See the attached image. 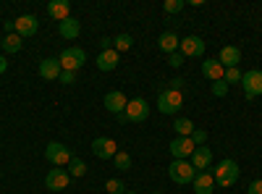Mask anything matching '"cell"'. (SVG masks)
<instances>
[{"label": "cell", "mask_w": 262, "mask_h": 194, "mask_svg": "<svg viewBox=\"0 0 262 194\" xmlns=\"http://www.w3.org/2000/svg\"><path fill=\"white\" fill-rule=\"evenodd\" d=\"M69 170H63V168H50L48 170V176H45V186L50 191H63V189H69Z\"/></svg>", "instance_id": "9c48e42d"}, {"label": "cell", "mask_w": 262, "mask_h": 194, "mask_svg": "<svg viewBox=\"0 0 262 194\" xmlns=\"http://www.w3.org/2000/svg\"><path fill=\"white\" fill-rule=\"evenodd\" d=\"M0 50H3V37H0Z\"/></svg>", "instance_id": "f35d334b"}, {"label": "cell", "mask_w": 262, "mask_h": 194, "mask_svg": "<svg viewBox=\"0 0 262 194\" xmlns=\"http://www.w3.org/2000/svg\"><path fill=\"white\" fill-rule=\"evenodd\" d=\"M37 29H39V21H37V16H32V13L18 16V18L13 21V32H16L18 37H32V34H37Z\"/></svg>", "instance_id": "7c38bea8"}, {"label": "cell", "mask_w": 262, "mask_h": 194, "mask_svg": "<svg viewBox=\"0 0 262 194\" xmlns=\"http://www.w3.org/2000/svg\"><path fill=\"white\" fill-rule=\"evenodd\" d=\"M126 194H139V191H126Z\"/></svg>", "instance_id": "ab89813d"}, {"label": "cell", "mask_w": 262, "mask_h": 194, "mask_svg": "<svg viewBox=\"0 0 262 194\" xmlns=\"http://www.w3.org/2000/svg\"><path fill=\"white\" fill-rule=\"evenodd\" d=\"M149 118V102L144 97H134V100H128L126 105V111L118 116L121 123H144Z\"/></svg>", "instance_id": "6da1fadb"}, {"label": "cell", "mask_w": 262, "mask_h": 194, "mask_svg": "<svg viewBox=\"0 0 262 194\" xmlns=\"http://www.w3.org/2000/svg\"><path fill=\"white\" fill-rule=\"evenodd\" d=\"M100 48H102V50H111V48H113V39H111V37H102V39H100Z\"/></svg>", "instance_id": "8d00e7d4"}, {"label": "cell", "mask_w": 262, "mask_h": 194, "mask_svg": "<svg viewBox=\"0 0 262 194\" xmlns=\"http://www.w3.org/2000/svg\"><path fill=\"white\" fill-rule=\"evenodd\" d=\"M184 6H186V0H165L163 11L165 13H179V11H184Z\"/></svg>", "instance_id": "f1b7e54d"}, {"label": "cell", "mask_w": 262, "mask_h": 194, "mask_svg": "<svg viewBox=\"0 0 262 194\" xmlns=\"http://www.w3.org/2000/svg\"><path fill=\"white\" fill-rule=\"evenodd\" d=\"M191 142H194L196 147H205V142H207V132H205V128H194Z\"/></svg>", "instance_id": "4dcf8cb0"}, {"label": "cell", "mask_w": 262, "mask_h": 194, "mask_svg": "<svg viewBox=\"0 0 262 194\" xmlns=\"http://www.w3.org/2000/svg\"><path fill=\"white\" fill-rule=\"evenodd\" d=\"M58 81H60V84H74V81H76V74H74V71H63V74L58 76Z\"/></svg>", "instance_id": "836d02e7"}, {"label": "cell", "mask_w": 262, "mask_h": 194, "mask_svg": "<svg viewBox=\"0 0 262 194\" xmlns=\"http://www.w3.org/2000/svg\"><path fill=\"white\" fill-rule=\"evenodd\" d=\"M45 158H48V163H53L55 168H60V165H69V163L74 160L71 149L66 147V144H60V142H50V144L45 147Z\"/></svg>", "instance_id": "8992f818"}, {"label": "cell", "mask_w": 262, "mask_h": 194, "mask_svg": "<svg viewBox=\"0 0 262 194\" xmlns=\"http://www.w3.org/2000/svg\"><path fill=\"white\" fill-rule=\"evenodd\" d=\"M126 105H128V97H126L121 90H113V92L105 95V107H107L113 116H121V113L126 111Z\"/></svg>", "instance_id": "4fadbf2b"}, {"label": "cell", "mask_w": 262, "mask_h": 194, "mask_svg": "<svg viewBox=\"0 0 262 194\" xmlns=\"http://www.w3.org/2000/svg\"><path fill=\"white\" fill-rule=\"evenodd\" d=\"M48 16L50 18H55L58 24L60 21H66L71 16V6H69V0H50L48 3Z\"/></svg>", "instance_id": "e0dca14e"}, {"label": "cell", "mask_w": 262, "mask_h": 194, "mask_svg": "<svg viewBox=\"0 0 262 194\" xmlns=\"http://www.w3.org/2000/svg\"><path fill=\"white\" fill-rule=\"evenodd\" d=\"M184 84H186V81L179 76V79H173V81H170V90H179V92H181V90H184Z\"/></svg>", "instance_id": "d590c367"}, {"label": "cell", "mask_w": 262, "mask_h": 194, "mask_svg": "<svg viewBox=\"0 0 262 194\" xmlns=\"http://www.w3.org/2000/svg\"><path fill=\"white\" fill-rule=\"evenodd\" d=\"M184 107V95L179 92V90H163L160 95H158V111L163 113V116H173V113H179Z\"/></svg>", "instance_id": "3957f363"}, {"label": "cell", "mask_w": 262, "mask_h": 194, "mask_svg": "<svg viewBox=\"0 0 262 194\" xmlns=\"http://www.w3.org/2000/svg\"><path fill=\"white\" fill-rule=\"evenodd\" d=\"M6 69H8V63H6V58H3V55H0V74H3Z\"/></svg>", "instance_id": "74e56055"}, {"label": "cell", "mask_w": 262, "mask_h": 194, "mask_svg": "<svg viewBox=\"0 0 262 194\" xmlns=\"http://www.w3.org/2000/svg\"><path fill=\"white\" fill-rule=\"evenodd\" d=\"M238 176H242V170H238L236 160H221L215 165V174H212L215 186H223V189H231L238 181Z\"/></svg>", "instance_id": "7a4b0ae2"}, {"label": "cell", "mask_w": 262, "mask_h": 194, "mask_svg": "<svg viewBox=\"0 0 262 194\" xmlns=\"http://www.w3.org/2000/svg\"><path fill=\"white\" fill-rule=\"evenodd\" d=\"M223 81L226 84H242V71H238V69H226Z\"/></svg>", "instance_id": "f546056e"}, {"label": "cell", "mask_w": 262, "mask_h": 194, "mask_svg": "<svg viewBox=\"0 0 262 194\" xmlns=\"http://www.w3.org/2000/svg\"><path fill=\"white\" fill-rule=\"evenodd\" d=\"M84 174H86V163L79 160V158H74V160L69 163V176H71V179H81Z\"/></svg>", "instance_id": "4316f807"}, {"label": "cell", "mask_w": 262, "mask_h": 194, "mask_svg": "<svg viewBox=\"0 0 262 194\" xmlns=\"http://www.w3.org/2000/svg\"><path fill=\"white\" fill-rule=\"evenodd\" d=\"M179 53H181L184 58H200V55L205 53V42H202V37H196V34L184 37V39H181V45H179Z\"/></svg>", "instance_id": "8fae6325"}, {"label": "cell", "mask_w": 262, "mask_h": 194, "mask_svg": "<svg viewBox=\"0 0 262 194\" xmlns=\"http://www.w3.org/2000/svg\"><path fill=\"white\" fill-rule=\"evenodd\" d=\"M212 95L215 97H226L228 95V84L226 81H212Z\"/></svg>", "instance_id": "1f68e13d"}, {"label": "cell", "mask_w": 262, "mask_h": 194, "mask_svg": "<svg viewBox=\"0 0 262 194\" xmlns=\"http://www.w3.org/2000/svg\"><path fill=\"white\" fill-rule=\"evenodd\" d=\"M191 184H194V194H212L215 191V179L210 170H196Z\"/></svg>", "instance_id": "5bb4252c"}, {"label": "cell", "mask_w": 262, "mask_h": 194, "mask_svg": "<svg viewBox=\"0 0 262 194\" xmlns=\"http://www.w3.org/2000/svg\"><path fill=\"white\" fill-rule=\"evenodd\" d=\"M131 45H134L131 34H118V37H113V50H116V53H126V50H131Z\"/></svg>", "instance_id": "d4e9b609"}, {"label": "cell", "mask_w": 262, "mask_h": 194, "mask_svg": "<svg viewBox=\"0 0 262 194\" xmlns=\"http://www.w3.org/2000/svg\"><path fill=\"white\" fill-rule=\"evenodd\" d=\"M92 153H95L100 160H111V158H116V153H118V144H116L111 137H97V139L92 142Z\"/></svg>", "instance_id": "30bf717a"}, {"label": "cell", "mask_w": 262, "mask_h": 194, "mask_svg": "<svg viewBox=\"0 0 262 194\" xmlns=\"http://www.w3.org/2000/svg\"><path fill=\"white\" fill-rule=\"evenodd\" d=\"M242 87H244V97L247 100H254L262 95V71L252 69L247 74H242Z\"/></svg>", "instance_id": "52a82bcc"}, {"label": "cell", "mask_w": 262, "mask_h": 194, "mask_svg": "<svg viewBox=\"0 0 262 194\" xmlns=\"http://www.w3.org/2000/svg\"><path fill=\"white\" fill-rule=\"evenodd\" d=\"M191 165H194V170H207L212 165V149L210 147H194Z\"/></svg>", "instance_id": "2e32d148"}, {"label": "cell", "mask_w": 262, "mask_h": 194, "mask_svg": "<svg viewBox=\"0 0 262 194\" xmlns=\"http://www.w3.org/2000/svg\"><path fill=\"white\" fill-rule=\"evenodd\" d=\"M173 128H176L179 137H191V134H194V121H189V118H176V121H173Z\"/></svg>", "instance_id": "cb8c5ba5"}, {"label": "cell", "mask_w": 262, "mask_h": 194, "mask_svg": "<svg viewBox=\"0 0 262 194\" xmlns=\"http://www.w3.org/2000/svg\"><path fill=\"white\" fill-rule=\"evenodd\" d=\"M179 45H181V39L176 37V32H163L160 37H158V48L163 50V53H179Z\"/></svg>", "instance_id": "44dd1931"}, {"label": "cell", "mask_w": 262, "mask_h": 194, "mask_svg": "<svg viewBox=\"0 0 262 194\" xmlns=\"http://www.w3.org/2000/svg\"><path fill=\"white\" fill-rule=\"evenodd\" d=\"M21 48H24V37H18L16 32L3 37V50H6V53H18Z\"/></svg>", "instance_id": "603a6c76"}, {"label": "cell", "mask_w": 262, "mask_h": 194, "mask_svg": "<svg viewBox=\"0 0 262 194\" xmlns=\"http://www.w3.org/2000/svg\"><path fill=\"white\" fill-rule=\"evenodd\" d=\"M194 176H196V170H194V165H191L189 160H173V163L168 165V179H170L173 184L186 186V184L194 181Z\"/></svg>", "instance_id": "277c9868"}, {"label": "cell", "mask_w": 262, "mask_h": 194, "mask_svg": "<svg viewBox=\"0 0 262 194\" xmlns=\"http://www.w3.org/2000/svg\"><path fill=\"white\" fill-rule=\"evenodd\" d=\"M194 142H191V137H176L170 142V155H173V160H186V158H191L194 155Z\"/></svg>", "instance_id": "ba28073f"}, {"label": "cell", "mask_w": 262, "mask_h": 194, "mask_svg": "<svg viewBox=\"0 0 262 194\" xmlns=\"http://www.w3.org/2000/svg\"><path fill=\"white\" fill-rule=\"evenodd\" d=\"M58 32H60L63 39H76L81 34V24H79L74 16H69L66 21H60V24H58Z\"/></svg>", "instance_id": "ffe728a7"}, {"label": "cell", "mask_w": 262, "mask_h": 194, "mask_svg": "<svg viewBox=\"0 0 262 194\" xmlns=\"http://www.w3.org/2000/svg\"><path fill=\"white\" fill-rule=\"evenodd\" d=\"M95 63H97L100 71H113V69H118V53H116L113 48H111V50H102Z\"/></svg>", "instance_id": "7402d4cb"}, {"label": "cell", "mask_w": 262, "mask_h": 194, "mask_svg": "<svg viewBox=\"0 0 262 194\" xmlns=\"http://www.w3.org/2000/svg\"><path fill=\"white\" fill-rule=\"evenodd\" d=\"M152 194H163V191H152Z\"/></svg>", "instance_id": "60d3db41"}, {"label": "cell", "mask_w": 262, "mask_h": 194, "mask_svg": "<svg viewBox=\"0 0 262 194\" xmlns=\"http://www.w3.org/2000/svg\"><path fill=\"white\" fill-rule=\"evenodd\" d=\"M113 165L121 170V174H126V170H131V155H128V153H123V149H118L116 158H113Z\"/></svg>", "instance_id": "484cf974"}, {"label": "cell", "mask_w": 262, "mask_h": 194, "mask_svg": "<svg viewBox=\"0 0 262 194\" xmlns=\"http://www.w3.org/2000/svg\"><path fill=\"white\" fill-rule=\"evenodd\" d=\"M0 179H3V170H0Z\"/></svg>", "instance_id": "b9f144b4"}, {"label": "cell", "mask_w": 262, "mask_h": 194, "mask_svg": "<svg viewBox=\"0 0 262 194\" xmlns=\"http://www.w3.org/2000/svg\"><path fill=\"white\" fill-rule=\"evenodd\" d=\"M247 194H262V179L252 181V184H249V189H247Z\"/></svg>", "instance_id": "e575fe53"}, {"label": "cell", "mask_w": 262, "mask_h": 194, "mask_svg": "<svg viewBox=\"0 0 262 194\" xmlns=\"http://www.w3.org/2000/svg\"><path fill=\"white\" fill-rule=\"evenodd\" d=\"M105 189H107V194H126V184L121 179H107Z\"/></svg>", "instance_id": "83f0119b"}, {"label": "cell", "mask_w": 262, "mask_h": 194, "mask_svg": "<svg viewBox=\"0 0 262 194\" xmlns=\"http://www.w3.org/2000/svg\"><path fill=\"white\" fill-rule=\"evenodd\" d=\"M168 66H170V69H181V66H184V55H181V53H170V55H168Z\"/></svg>", "instance_id": "d6a6232c"}, {"label": "cell", "mask_w": 262, "mask_h": 194, "mask_svg": "<svg viewBox=\"0 0 262 194\" xmlns=\"http://www.w3.org/2000/svg\"><path fill=\"white\" fill-rule=\"evenodd\" d=\"M217 60H221L223 69H238V60H242V50H238L236 45H226L221 48V55H217Z\"/></svg>", "instance_id": "9a60e30c"}, {"label": "cell", "mask_w": 262, "mask_h": 194, "mask_svg": "<svg viewBox=\"0 0 262 194\" xmlns=\"http://www.w3.org/2000/svg\"><path fill=\"white\" fill-rule=\"evenodd\" d=\"M202 76H205V79H210V81H223L226 69L221 66V60L210 58V60H205V63H202Z\"/></svg>", "instance_id": "d6986e66"}, {"label": "cell", "mask_w": 262, "mask_h": 194, "mask_svg": "<svg viewBox=\"0 0 262 194\" xmlns=\"http://www.w3.org/2000/svg\"><path fill=\"white\" fill-rule=\"evenodd\" d=\"M63 74V69H60V60L58 58H45L39 63V76L42 79H48V81H53V79H58Z\"/></svg>", "instance_id": "ac0fdd59"}, {"label": "cell", "mask_w": 262, "mask_h": 194, "mask_svg": "<svg viewBox=\"0 0 262 194\" xmlns=\"http://www.w3.org/2000/svg\"><path fill=\"white\" fill-rule=\"evenodd\" d=\"M58 60H60V69H63V71H74V74H76L84 63H86V53H84L81 48H66Z\"/></svg>", "instance_id": "5b68a950"}]
</instances>
